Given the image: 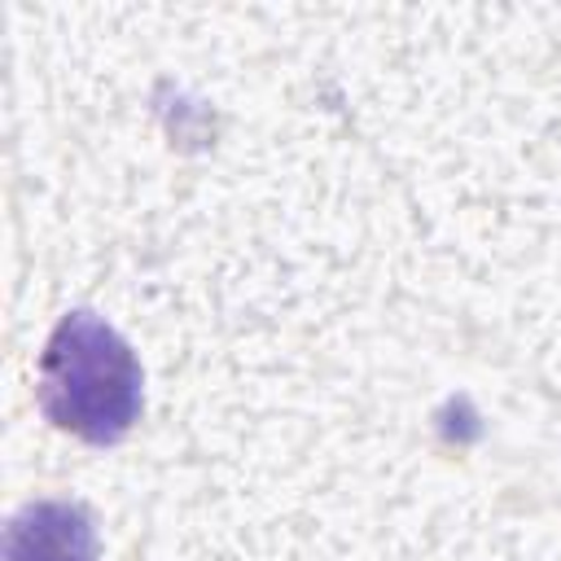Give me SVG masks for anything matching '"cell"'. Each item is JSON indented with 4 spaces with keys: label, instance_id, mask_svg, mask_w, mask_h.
I'll return each instance as SVG.
<instances>
[{
    "label": "cell",
    "instance_id": "1",
    "mask_svg": "<svg viewBox=\"0 0 561 561\" xmlns=\"http://www.w3.org/2000/svg\"><path fill=\"white\" fill-rule=\"evenodd\" d=\"M39 403L83 438H118L140 408V368L127 342L88 311L66 316L39 364Z\"/></svg>",
    "mask_w": 561,
    "mask_h": 561
},
{
    "label": "cell",
    "instance_id": "2",
    "mask_svg": "<svg viewBox=\"0 0 561 561\" xmlns=\"http://www.w3.org/2000/svg\"><path fill=\"white\" fill-rule=\"evenodd\" d=\"M13 561H92V530L70 504H35L13 522Z\"/></svg>",
    "mask_w": 561,
    "mask_h": 561
}]
</instances>
